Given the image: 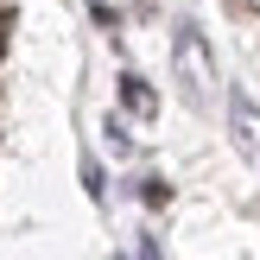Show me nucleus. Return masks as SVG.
Returning a JSON list of instances; mask_svg holds the SVG:
<instances>
[{"mask_svg":"<svg viewBox=\"0 0 260 260\" xmlns=\"http://www.w3.org/2000/svg\"><path fill=\"white\" fill-rule=\"evenodd\" d=\"M172 63H178L184 95L197 102V108H210V83H216V70H210V51H203V32H197V25H178V38H172Z\"/></svg>","mask_w":260,"mask_h":260,"instance_id":"f257e3e1","label":"nucleus"},{"mask_svg":"<svg viewBox=\"0 0 260 260\" xmlns=\"http://www.w3.org/2000/svg\"><path fill=\"white\" fill-rule=\"evenodd\" d=\"M229 134H235V152L260 172V108L241 95V89H229Z\"/></svg>","mask_w":260,"mask_h":260,"instance_id":"f03ea898","label":"nucleus"},{"mask_svg":"<svg viewBox=\"0 0 260 260\" xmlns=\"http://www.w3.org/2000/svg\"><path fill=\"white\" fill-rule=\"evenodd\" d=\"M121 108L140 114V121H152V114H159V95L146 89V76H121Z\"/></svg>","mask_w":260,"mask_h":260,"instance_id":"7ed1b4c3","label":"nucleus"},{"mask_svg":"<svg viewBox=\"0 0 260 260\" xmlns=\"http://www.w3.org/2000/svg\"><path fill=\"white\" fill-rule=\"evenodd\" d=\"M7 38H13V13H7V0H0V57H7Z\"/></svg>","mask_w":260,"mask_h":260,"instance_id":"20e7f679","label":"nucleus"}]
</instances>
